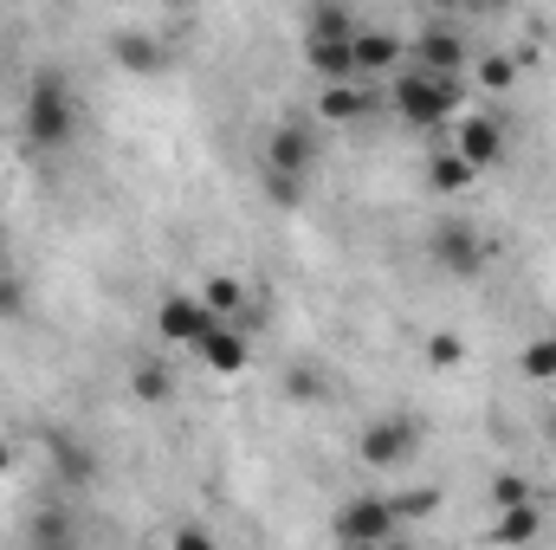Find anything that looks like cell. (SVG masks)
Returning <instances> with one entry per match:
<instances>
[{"label": "cell", "mask_w": 556, "mask_h": 550, "mask_svg": "<svg viewBox=\"0 0 556 550\" xmlns=\"http://www.w3.org/2000/svg\"><path fill=\"white\" fill-rule=\"evenodd\" d=\"M278 168H285V175H304V168H311V137H304L298 124H285L273 137V175Z\"/></svg>", "instance_id": "obj_4"}, {"label": "cell", "mask_w": 556, "mask_h": 550, "mask_svg": "<svg viewBox=\"0 0 556 550\" xmlns=\"http://www.w3.org/2000/svg\"><path fill=\"white\" fill-rule=\"evenodd\" d=\"M440 253H446V266H459V273H466V266L479 260V240H472L466 227H440Z\"/></svg>", "instance_id": "obj_6"}, {"label": "cell", "mask_w": 556, "mask_h": 550, "mask_svg": "<svg viewBox=\"0 0 556 550\" xmlns=\"http://www.w3.org/2000/svg\"><path fill=\"white\" fill-rule=\"evenodd\" d=\"M26 137L39 142V149H59V142L72 137V91H65V78H39L33 85V98H26Z\"/></svg>", "instance_id": "obj_1"}, {"label": "cell", "mask_w": 556, "mask_h": 550, "mask_svg": "<svg viewBox=\"0 0 556 550\" xmlns=\"http://www.w3.org/2000/svg\"><path fill=\"white\" fill-rule=\"evenodd\" d=\"M175 550H207V538H194V532H181V538H175Z\"/></svg>", "instance_id": "obj_8"}, {"label": "cell", "mask_w": 556, "mask_h": 550, "mask_svg": "<svg viewBox=\"0 0 556 550\" xmlns=\"http://www.w3.org/2000/svg\"><path fill=\"white\" fill-rule=\"evenodd\" d=\"M459 155H466L472 168H479V162H492V155H498V124L472 117V124H466V149H459Z\"/></svg>", "instance_id": "obj_5"}, {"label": "cell", "mask_w": 556, "mask_h": 550, "mask_svg": "<svg viewBox=\"0 0 556 550\" xmlns=\"http://www.w3.org/2000/svg\"><path fill=\"white\" fill-rule=\"evenodd\" d=\"M395 98H402V117H408V124H440V117L459 104V85H453L446 72H427V65H420V72L402 78Z\"/></svg>", "instance_id": "obj_2"}, {"label": "cell", "mask_w": 556, "mask_h": 550, "mask_svg": "<svg viewBox=\"0 0 556 550\" xmlns=\"http://www.w3.org/2000/svg\"><path fill=\"white\" fill-rule=\"evenodd\" d=\"M363 111V91L356 85H330L324 91V117H356Z\"/></svg>", "instance_id": "obj_7"}, {"label": "cell", "mask_w": 556, "mask_h": 550, "mask_svg": "<svg viewBox=\"0 0 556 550\" xmlns=\"http://www.w3.org/2000/svg\"><path fill=\"white\" fill-rule=\"evenodd\" d=\"M343 538H350V545L389 538V505H376V499H369V505H350V512H343Z\"/></svg>", "instance_id": "obj_3"}]
</instances>
